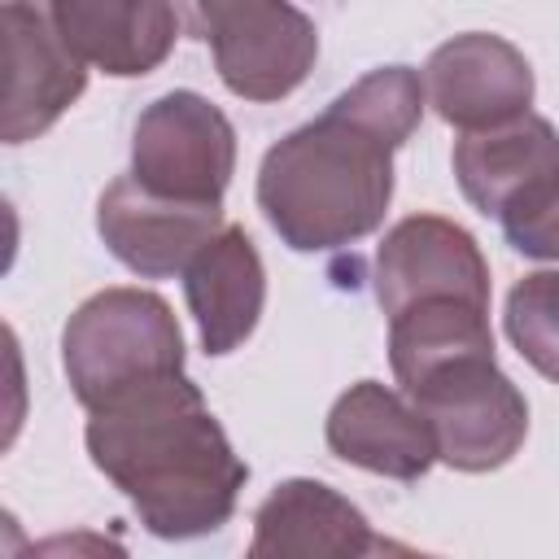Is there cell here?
I'll return each instance as SVG.
<instances>
[{
  "instance_id": "5b68a950",
  "label": "cell",
  "mask_w": 559,
  "mask_h": 559,
  "mask_svg": "<svg viewBox=\"0 0 559 559\" xmlns=\"http://www.w3.org/2000/svg\"><path fill=\"white\" fill-rule=\"evenodd\" d=\"M179 31L210 44L223 87L271 105L293 96L319 57L314 22L288 0H170Z\"/></svg>"
},
{
  "instance_id": "7c38bea8",
  "label": "cell",
  "mask_w": 559,
  "mask_h": 559,
  "mask_svg": "<svg viewBox=\"0 0 559 559\" xmlns=\"http://www.w3.org/2000/svg\"><path fill=\"white\" fill-rule=\"evenodd\" d=\"M323 437L336 459L389 480H419L437 463V441L419 406L380 380L349 384L332 402Z\"/></svg>"
},
{
  "instance_id": "2e32d148",
  "label": "cell",
  "mask_w": 559,
  "mask_h": 559,
  "mask_svg": "<svg viewBox=\"0 0 559 559\" xmlns=\"http://www.w3.org/2000/svg\"><path fill=\"white\" fill-rule=\"evenodd\" d=\"M472 354H493V332H489V306L463 301V297H424L389 314V367L402 384H419L428 371L472 358Z\"/></svg>"
},
{
  "instance_id": "3957f363",
  "label": "cell",
  "mask_w": 559,
  "mask_h": 559,
  "mask_svg": "<svg viewBox=\"0 0 559 559\" xmlns=\"http://www.w3.org/2000/svg\"><path fill=\"white\" fill-rule=\"evenodd\" d=\"M454 179L463 197L498 218L507 245L524 258L559 262V131L542 114L463 131L454 140Z\"/></svg>"
},
{
  "instance_id": "8fae6325",
  "label": "cell",
  "mask_w": 559,
  "mask_h": 559,
  "mask_svg": "<svg viewBox=\"0 0 559 559\" xmlns=\"http://www.w3.org/2000/svg\"><path fill=\"white\" fill-rule=\"evenodd\" d=\"M57 44L114 79H140L157 70L179 35L170 0H22Z\"/></svg>"
},
{
  "instance_id": "4fadbf2b",
  "label": "cell",
  "mask_w": 559,
  "mask_h": 559,
  "mask_svg": "<svg viewBox=\"0 0 559 559\" xmlns=\"http://www.w3.org/2000/svg\"><path fill=\"white\" fill-rule=\"evenodd\" d=\"M393 550L384 537L371 533L367 515L323 480L293 476L266 493L253 515L249 555H328V559H358Z\"/></svg>"
},
{
  "instance_id": "8992f818",
  "label": "cell",
  "mask_w": 559,
  "mask_h": 559,
  "mask_svg": "<svg viewBox=\"0 0 559 559\" xmlns=\"http://www.w3.org/2000/svg\"><path fill=\"white\" fill-rule=\"evenodd\" d=\"M432 428L437 459L454 472H493L528 437V402L493 354L454 358L406 389Z\"/></svg>"
},
{
  "instance_id": "30bf717a",
  "label": "cell",
  "mask_w": 559,
  "mask_h": 559,
  "mask_svg": "<svg viewBox=\"0 0 559 559\" xmlns=\"http://www.w3.org/2000/svg\"><path fill=\"white\" fill-rule=\"evenodd\" d=\"M533 66L528 57L489 31H467L432 48L424 66L428 105L459 131H485L528 114L533 105Z\"/></svg>"
},
{
  "instance_id": "6da1fadb",
  "label": "cell",
  "mask_w": 559,
  "mask_h": 559,
  "mask_svg": "<svg viewBox=\"0 0 559 559\" xmlns=\"http://www.w3.org/2000/svg\"><path fill=\"white\" fill-rule=\"evenodd\" d=\"M424 96L411 66H380L271 144L258 166V210L271 231L297 253L371 236L393 201V153L415 135Z\"/></svg>"
},
{
  "instance_id": "9c48e42d",
  "label": "cell",
  "mask_w": 559,
  "mask_h": 559,
  "mask_svg": "<svg viewBox=\"0 0 559 559\" xmlns=\"http://www.w3.org/2000/svg\"><path fill=\"white\" fill-rule=\"evenodd\" d=\"M376 301L397 314L424 297H463L489 306V262L467 227L441 214H411L393 223L376 249Z\"/></svg>"
},
{
  "instance_id": "ba28073f",
  "label": "cell",
  "mask_w": 559,
  "mask_h": 559,
  "mask_svg": "<svg viewBox=\"0 0 559 559\" xmlns=\"http://www.w3.org/2000/svg\"><path fill=\"white\" fill-rule=\"evenodd\" d=\"M223 201H183L118 175L96 201V231L105 249L140 280H170L223 231Z\"/></svg>"
},
{
  "instance_id": "9a60e30c",
  "label": "cell",
  "mask_w": 559,
  "mask_h": 559,
  "mask_svg": "<svg viewBox=\"0 0 559 559\" xmlns=\"http://www.w3.org/2000/svg\"><path fill=\"white\" fill-rule=\"evenodd\" d=\"M4 44H9L4 144H26L44 135L83 96L87 66L74 61L22 0L4 4Z\"/></svg>"
},
{
  "instance_id": "e0dca14e",
  "label": "cell",
  "mask_w": 559,
  "mask_h": 559,
  "mask_svg": "<svg viewBox=\"0 0 559 559\" xmlns=\"http://www.w3.org/2000/svg\"><path fill=\"white\" fill-rule=\"evenodd\" d=\"M502 319L520 358L559 384V271H533L515 280Z\"/></svg>"
},
{
  "instance_id": "5bb4252c",
  "label": "cell",
  "mask_w": 559,
  "mask_h": 559,
  "mask_svg": "<svg viewBox=\"0 0 559 559\" xmlns=\"http://www.w3.org/2000/svg\"><path fill=\"white\" fill-rule=\"evenodd\" d=\"M183 297L210 358L240 349L266 306V266L245 227H223L183 266Z\"/></svg>"
},
{
  "instance_id": "52a82bcc",
  "label": "cell",
  "mask_w": 559,
  "mask_h": 559,
  "mask_svg": "<svg viewBox=\"0 0 559 559\" xmlns=\"http://www.w3.org/2000/svg\"><path fill=\"white\" fill-rule=\"evenodd\" d=\"M131 175L162 197L223 201L236 175V127L201 92L175 87L135 118Z\"/></svg>"
},
{
  "instance_id": "277c9868",
  "label": "cell",
  "mask_w": 559,
  "mask_h": 559,
  "mask_svg": "<svg viewBox=\"0 0 559 559\" xmlns=\"http://www.w3.org/2000/svg\"><path fill=\"white\" fill-rule=\"evenodd\" d=\"M70 393L96 406L140 380L183 371V332L166 297L148 288H100L61 328Z\"/></svg>"
},
{
  "instance_id": "7a4b0ae2",
  "label": "cell",
  "mask_w": 559,
  "mask_h": 559,
  "mask_svg": "<svg viewBox=\"0 0 559 559\" xmlns=\"http://www.w3.org/2000/svg\"><path fill=\"white\" fill-rule=\"evenodd\" d=\"M83 441L96 472L166 542L223 528L249 480L245 459L183 371L140 380L87 406Z\"/></svg>"
}]
</instances>
